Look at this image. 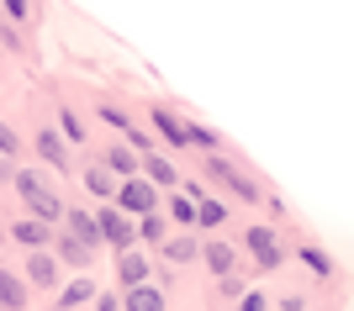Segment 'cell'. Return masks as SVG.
I'll return each instance as SVG.
<instances>
[{
	"instance_id": "obj_1",
	"label": "cell",
	"mask_w": 354,
	"mask_h": 311,
	"mask_svg": "<svg viewBox=\"0 0 354 311\" xmlns=\"http://www.w3.org/2000/svg\"><path fill=\"white\" fill-rule=\"evenodd\" d=\"M16 190H21V201H27V211H32V222H59L64 217V201H59V190H53V185H48V179H37L32 174V169H16Z\"/></svg>"
},
{
	"instance_id": "obj_2",
	"label": "cell",
	"mask_w": 354,
	"mask_h": 311,
	"mask_svg": "<svg viewBox=\"0 0 354 311\" xmlns=\"http://www.w3.org/2000/svg\"><path fill=\"white\" fill-rule=\"evenodd\" d=\"M111 201H117V211L122 217H148V211H159V190H153V185H148V179H117V195H111Z\"/></svg>"
},
{
	"instance_id": "obj_3",
	"label": "cell",
	"mask_w": 354,
	"mask_h": 311,
	"mask_svg": "<svg viewBox=\"0 0 354 311\" xmlns=\"http://www.w3.org/2000/svg\"><path fill=\"white\" fill-rule=\"evenodd\" d=\"M243 243H249V253H254V264H259V269H275L286 259V253H281V237L270 232V227H249Z\"/></svg>"
},
{
	"instance_id": "obj_4",
	"label": "cell",
	"mask_w": 354,
	"mask_h": 311,
	"mask_svg": "<svg viewBox=\"0 0 354 311\" xmlns=\"http://www.w3.org/2000/svg\"><path fill=\"white\" fill-rule=\"evenodd\" d=\"M95 232H101L106 243H117V253H127V248L138 243V237H133V222H127V217H122L117 206H106L101 217H95Z\"/></svg>"
},
{
	"instance_id": "obj_5",
	"label": "cell",
	"mask_w": 354,
	"mask_h": 311,
	"mask_svg": "<svg viewBox=\"0 0 354 311\" xmlns=\"http://www.w3.org/2000/svg\"><path fill=\"white\" fill-rule=\"evenodd\" d=\"M64 222H69V237L80 243V248H90V253H95L101 232H95V217H90V211H64Z\"/></svg>"
},
{
	"instance_id": "obj_6",
	"label": "cell",
	"mask_w": 354,
	"mask_h": 311,
	"mask_svg": "<svg viewBox=\"0 0 354 311\" xmlns=\"http://www.w3.org/2000/svg\"><path fill=\"white\" fill-rule=\"evenodd\" d=\"M53 280H59V259H53V253H32V259H27V285L48 290Z\"/></svg>"
},
{
	"instance_id": "obj_7",
	"label": "cell",
	"mask_w": 354,
	"mask_h": 311,
	"mask_svg": "<svg viewBox=\"0 0 354 311\" xmlns=\"http://www.w3.org/2000/svg\"><path fill=\"white\" fill-rule=\"evenodd\" d=\"M117 280L127 285V290H133V285H143V280H148V259H143V253H133V248L117 253Z\"/></svg>"
},
{
	"instance_id": "obj_8",
	"label": "cell",
	"mask_w": 354,
	"mask_h": 311,
	"mask_svg": "<svg viewBox=\"0 0 354 311\" xmlns=\"http://www.w3.org/2000/svg\"><path fill=\"white\" fill-rule=\"evenodd\" d=\"M153 132H159L169 148H185V121H180L175 111H153Z\"/></svg>"
},
{
	"instance_id": "obj_9",
	"label": "cell",
	"mask_w": 354,
	"mask_h": 311,
	"mask_svg": "<svg viewBox=\"0 0 354 311\" xmlns=\"http://www.w3.org/2000/svg\"><path fill=\"white\" fill-rule=\"evenodd\" d=\"M21 306H27V280L0 269V311H21Z\"/></svg>"
},
{
	"instance_id": "obj_10",
	"label": "cell",
	"mask_w": 354,
	"mask_h": 311,
	"mask_svg": "<svg viewBox=\"0 0 354 311\" xmlns=\"http://www.w3.org/2000/svg\"><path fill=\"white\" fill-rule=\"evenodd\" d=\"M138 163H143V174H148V185H153V190H159V185H164V190H169V185H175V163H169V159H164V153H153V159H138Z\"/></svg>"
},
{
	"instance_id": "obj_11",
	"label": "cell",
	"mask_w": 354,
	"mask_h": 311,
	"mask_svg": "<svg viewBox=\"0 0 354 311\" xmlns=\"http://www.w3.org/2000/svg\"><path fill=\"white\" fill-rule=\"evenodd\" d=\"M127 311H164V290L159 285H133L127 290Z\"/></svg>"
},
{
	"instance_id": "obj_12",
	"label": "cell",
	"mask_w": 354,
	"mask_h": 311,
	"mask_svg": "<svg viewBox=\"0 0 354 311\" xmlns=\"http://www.w3.org/2000/svg\"><path fill=\"white\" fill-rule=\"evenodd\" d=\"M101 169H106L111 179H133V169H138V153H133V148H111Z\"/></svg>"
},
{
	"instance_id": "obj_13",
	"label": "cell",
	"mask_w": 354,
	"mask_h": 311,
	"mask_svg": "<svg viewBox=\"0 0 354 311\" xmlns=\"http://www.w3.org/2000/svg\"><path fill=\"white\" fill-rule=\"evenodd\" d=\"M11 232H16V243H27L32 253H43V243H53V237H48V227H43V222H32V217H27V222H16Z\"/></svg>"
},
{
	"instance_id": "obj_14",
	"label": "cell",
	"mask_w": 354,
	"mask_h": 311,
	"mask_svg": "<svg viewBox=\"0 0 354 311\" xmlns=\"http://www.w3.org/2000/svg\"><path fill=\"white\" fill-rule=\"evenodd\" d=\"M37 153H43L53 169H69V159H64V137H59V132H37Z\"/></svg>"
},
{
	"instance_id": "obj_15",
	"label": "cell",
	"mask_w": 354,
	"mask_h": 311,
	"mask_svg": "<svg viewBox=\"0 0 354 311\" xmlns=\"http://www.w3.org/2000/svg\"><path fill=\"white\" fill-rule=\"evenodd\" d=\"M207 264H212V274H222V280H227V269H233V248H227V243H207Z\"/></svg>"
},
{
	"instance_id": "obj_16",
	"label": "cell",
	"mask_w": 354,
	"mask_h": 311,
	"mask_svg": "<svg viewBox=\"0 0 354 311\" xmlns=\"http://www.w3.org/2000/svg\"><path fill=\"white\" fill-rule=\"evenodd\" d=\"M196 222H201V227H222V222H227V206L207 195V201H196Z\"/></svg>"
},
{
	"instance_id": "obj_17",
	"label": "cell",
	"mask_w": 354,
	"mask_h": 311,
	"mask_svg": "<svg viewBox=\"0 0 354 311\" xmlns=\"http://www.w3.org/2000/svg\"><path fill=\"white\" fill-rule=\"evenodd\" d=\"M164 253H169L175 264H185V259H196V253H201V243H196V237H169V243H164Z\"/></svg>"
},
{
	"instance_id": "obj_18",
	"label": "cell",
	"mask_w": 354,
	"mask_h": 311,
	"mask_svg": "<svg viewBox=\"0 0 354 311\" xmlns=\"http://www.w3.org/2000/svg\"><path fill=\"white\" fill-rule=\"evenodd\" d=\"M90 296H95V285H90V280H85V274H80V280H74V285H69V290H64V296H59V306H64V311H69V306H80V301H90Z\"/></svg>"
},
{
	"instance_id": "obj_19",
	"label": "cell",
	"mask_w": 354,
	"mask_h": 311,
	"mask_svg": "<svg viewBox=\"0 0 354 311\" xmlns=\"http://www.w3.org/2000/svg\"><path fill=\"white\" fill-rule=\"evenodd\" d=\"M59 259H64V264H74V269H90V248H80L74 237H64V243H59Z\"/></svg>"
},
{
	"instance_id": "obj_20",
	"label": "cell",
	"mask_w": 354,
	"mask_h": 311,
	"mask_svg": "<svg viewBox=\"0 0 354 311\" xmlns=\"http://www.w3.org/2000/svg\"><path fill=\"white\" fill-rule=\"evenodd\" d=\"M133 237H143V243H164V217H159V211H148L143 227H138Z\"/></svg>"
},
{
	"instance_id": "obj_21",
	"label": "cell",
	"mask_w": 354,
	"mask_h": 311,
	"mask_svg": "<svg viewBox=\"0 0 354 311\" xmlns=\"http://www.w3.org/2000/svg\"><path fill=\"white\" fill-rule=\"evenodd\" d=\"M85 185H90L95 195H117V179L106 174V169H85Z\"/></svg>"
},
{
	"instance_id": "obj_22",
	"label": "cell",
	"mask_w": 354,
	"mask_h": 311,
	"mask_svg": "<svg viewBox=\"0 0 354 311\" xmlns=\"http://www.w3.org/2000/svg\"><path fill=\"white\" fill-rule=\"evenodd\" d=\"M169 217H175L180 227L196 222V201H191V195H175V201H169Z\"/></svg>"
},
{
	"instance_id": "obj_23",
	"label": "cell",
	"mask_w": 354,
	"mask_h": 311,
	"mask_svg": "<svg viewBox=\"0 0 354 311\" xmlns=\"http://www.w3.org/2000/svg\"><path fill=\"white\" fill-rule=\"evenodd\" d=\"M185 143H196V148H217V132H207V127H185Z\"/></svg>"
},
{
	"instance_id": "obj_24",
	"label": "cell",
	"mask_w": 354,
	"mask_h": 311,
	"mask_svg": "<svg viewBox=\"0 0 354 311\" xmlns=\"http://www.w3.org/2000/svg\"><path fill=\"white\" fill-rule=\"evenodd\" d=\"M0 159H16V132L0 121Z\"/></svg>"
},
{
	"instance_id": "obj_25",
	"label": "cell",
	"mask_w": 354,
	"mask_h": 311,
	"mask_svg": "<svg viewBox=\"0 0 354 311\" xmlns=\"http://www.w3.org/2000/svg\"><path fill=\"white\" fill-rule=\"evenodd\" d=\"M59 132H64V137H80V143H85V127H80V117H69V111H64Z\"/></svg>"
},
{
	"instance_id": "obj_26",
	"label": "cell",
	"mask_w": 354,
	"mask_h": 311,
	"mask_svg": "<svg viewBox=\"0 0 354 311\" xmlns=\"http://www.w3.org/2000/svg\"><path fill=\"white\" fill-rule=\"evenodd\" d=\"M301 259H307V264L317 269V274H333V264H328V259H323V253H317V248H301Z\"/></svg>"
},
{
	"instance_id": "obj_27",
	"label": "cell",
	"mask_w": 354,
	"mask_h": 311,
	"mask_svg": "<svg viewBox=\"0 0 354 311\" xmlns=\"http://www.w3.org/2000/svg\"><path fill=\"white\" fill-rule=\"evenodd\" d=\"M238 311H265V296H254V290H249V296H238Z\"/></svg>"
},
{
	"instance_id": "obj_28",
	"label": "cell",
	"mask_w": 354,
	"mask_h": 311,
	"mask_svg": "<svg viewBox=\"0 0 354 311\" xmlns=\"http://www.w3.org/2000/svg\"><path fill=\"white\" fill-rule=\"evenodd\" d=\"M0 6H6L11 16H27V0H0Z\"/></svg>"
},
{
	"instance_id": "obj_29",
	"label": "cell",
	"mask_w": 354,
	"mask_h": 311,
	"mask_svg": "<svg viewBox=\"0 0 354 311\" xmlns=\"http://www.w3.org/2000/svg\"><path fill=\"white\" fill-rule=\"evenodd\" d=\"M16 174V169H11V159H0V179H11Z\"/></svg>"
}]
</instances>
